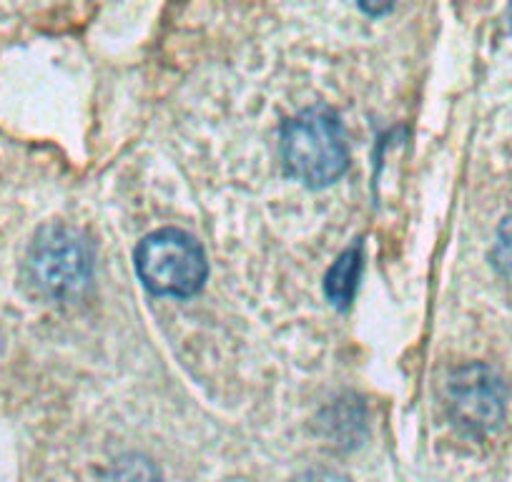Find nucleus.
I'll use <instances>...</instances> for the list:
<instances>
[{
	"label": "nucleus",
	"instance_id": "nucleus-1",
	"mask_svg": "<svg viewBox=\"0 0 512 482\" xmlns=\"http://www.w3.org/2000/svg\"><path fill=\"white\" fill-rule=\"evenodd\" d=\"M282 161L289 174L307 186H329L349 166L344 131L324 108L297 113L282 126Z\"/></svg>",
	"mask_w": 512,
	"mask_h": 482
},
{
	"label": "nucleus",
	"instance_id": "nucleus-9",
	"mask_svg": "<svg viewBox=\"0 0 512 482\" xmlns=\"http://www.w3.org/2000/svg\"><path fill=\"white\" fill-rule=\"evenodd\" d=\"M507 23H510V31H512V0H510V8H507Z\"/></svg>",
	"mask_w": 512,
	"mask_h": 482
},
{
	"label": "nucleus",
	"instance_id": "nucleus-3",
	"mask_svg": "<svg viewBox=\"0 0 512 482\" xmlns=\"http://www.w3.org/2000/svg\"><path fill=\"white\" fill-rule=\"evenodd\" d=\"M134 264L144 287L161 297H191L204 287L209 272L204 249L176 229L146 236L136 249Z\"/></svg>",
	"mask_w": 512,
	"mask_h": 482
},
{
	"label": "nucleus",
	"instance_id": "nucleus-4",
	"mask_svg": "<svg viewBox=\"0 0 512 482\" xmlns=\"http://www.w3.org/2000/svg\"><path fill=\"white\" fill-rule=\"evenodd\" d=\"M445 407L457 427L467 432L495 430L505 415V387L485 365L460 367L445 385Z\"/></svg>",
	"mask_w": 512,
	"mask_h": 482
},
{
	"label": "nucleus",
	"instance_id": "nucleus-6",
	"mask_svg": "<svg viewBox=\"0 0 512 482\" xmlns=\"http://www.w3.org/2000/svg\"><path fill=\"white\" fill-rule=\"evenodd\" d=\"M492 264H495L497 274L512 287V219H507L500 226V231H497L495 249H492Z\"/></svg>",
	"mask_w": 512,
	"mask_h": 482
},
{
	"label": "nucleus",
	"instance_id": "nucleus-5",
	"mask_svg": "<svg viewBox=\"0 0 512 482\" xmlns=\"http://www.w3.org/2000/svg\"><path fill=\"white\" fill-rule=\"evenodd\" d=\"M359 269H362V252H359V247L347 249L332 264L327 279H324V289H327V297L334 307H349V302L357 294Z\"/></svg>",
	"mask_w": 512,
	"mask_h": 482
},
{
	"label": "nucleus",
	"instance_id": "nucleus-7",
	"mask_svg": "<svg viewBox=\"0 0 512 482\" xmlns=\"http://www.w3.org/2000/svg\"><path fill=\"white\" fill-rule=\"evenodd\" d=\"M364 13L369 16H384V13H390L392 6H395V0H354Z\"/></svg>",
	"mask_w": 512,
	"mask_h": 482
},
{
	"label": "nucleus",
	"instance_id": "nucleus-8",
	"mask_svg": "<svg viewBox=\"0 0 512 482\" xmlns=\"http://www.w3.org/2000/svg\"><path fill=\"white\" fill-rule=\"evenodd\" d=\"M304 482H344L334 475H312V480H304Z\"/></svg>",
	"mask_w": 512,
	"mask_h": 482
},
{
	"label": "nucleus",
	"instance_id": "nucleus-2",
	"mask_svg": "<svg viewBox=\"0 0 512 482\" xmlns=\"http://www.w3.org/2000/svg\"><path fill=\"white\" fill-rule=\"evenodd\" d=\"M26 269L38 294L53 302H73L91 282V247L68 226H46L33 239Z\"/></svg>",
	"mask_w": 512,
	"mask_h": 482
}]
</instances>
